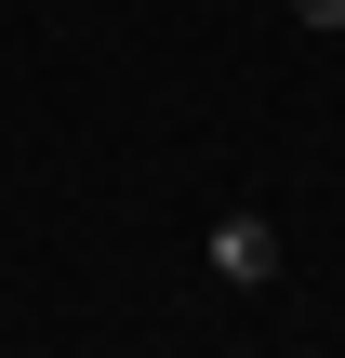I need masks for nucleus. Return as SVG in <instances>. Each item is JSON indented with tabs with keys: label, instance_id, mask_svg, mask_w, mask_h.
<instances>
[{
	"label": "nucleus",
	"instance_id": "2",
	"mask_svg": "<svg viewBox=\"0 0 345 358\" xmlns=\"http://www.w3.org/2000/svg\"><path fill=\"white\" fill-rule=\"evenodd\" d=\"M293 13H306V27H345V0H293Z\"/></svg>",
	"mask_w": 345,
	"mask_h": 358
},
{
	"label": "nucleus",
	"instance_id": "1",
	"mask_svg": "<svg viewBox=\"0 0 345 358\" xmlns=\"http://www.w3.org/2000/svg\"><path fill=\"white\" fill-rule=\"evenodd\" d=\"M199 266H213L226 292H266V279H279V226H266V213H213V239H199Z\"/></svg>",
	"mask_w": 345,
	"mask_h": 358
}]
</instances>
